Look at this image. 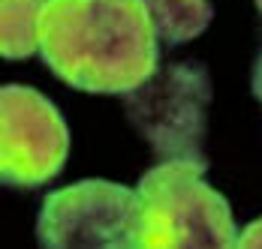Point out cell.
<instances>
[{
	"label": "cell",
	"instance_id": "cell-1",
	"mask_svg": "<svg viewBox=\"0 0 262 249\" xmlns=\"http://www.w3.org/2000/svg\"><path fill=\"white\" fill-rule=\"evenodd\" d=\"M39 54L79 90L130 93L157 69V30L142 0H46Z\"/></svg>",
	"mask_w": 262,
	"mask_h": 249
},
{
	"label": "cell",
	"instance_id": "cell-2",
	"mask_svg": "<svg viewBox=\"0 0 262 249\" xmlns=\"http://www.w3.org/2000/svg\"><path fill=\"white\" fill-rule=\"evenodd\" d=\"M205 171L199 159H163L139 180L136 246H235L232 210Z\"/></svg>",
	"mask_w": 262,
	"mask_h": 249
},
{
	"label": "cell",
	"instance_id": "cell-3",
	"mask_svg": "<svg viewBox=\"0 0 262 249\" xmlns=\"http://www.w3.org/2000/svg\"><path fill=\"white\" fill-rule=\"evenodd\" d=\"M211 78L196 60L154 69L139 87L124 93L127 117L136 132L163 159H199L208 132Z\"/></svg>",
	"mask_w": 262,
	"mask_h": 249
},
{
	"label": "cell",
	"instance_id": "cell-4",
	"mask_svg": "<svg viewBox=\"0 0 262 249\" xmlns=\"http://www.w3.org/2000/svg\"><path fill=\"white\" fill-rule=\"evenodd\" d=\"M136 189L112 180H81L52 192L36 219L42 246H136Z\"/></svg>",
	"mask_w": 262,
	"mask_h": 249
},
{
	"label": "cell",
	"instance_id": "cell-5",
	"mask_svg": "<svg viewBox=\"0 0 262 249\" xmlns=\"http://www.w3.org/2000/svg\"><path fill=\"white\" fill-rule=\"evenodd\" d=\"M70 153V126L39 90L0 87V183L36 186L52 180Z\"/></svg>",
	"mask_w": 262,
	"mask_h": 249
},
{
	"label": "cell",
	"instance_id": "cell-6",
	"mask_svg": "<svg viewBox=\"0 0 262 249\" xmlns=\"http://www.w3.org/2000/svg\"><path fill=\"white\" fill-rule=\"evenodd\" d=\"M157 39L166 45H184L205 33V27L214 18V0H142Z\"/></svg>",
	"mask_w": 262,
	"mask_h": 249
},
{
	"label": "cell",
	"instance_id": "cell-7",
	"mask_svg": "<svg viewBox=\"0 0 262 249\" xmlns=\"http://www.w3.org/2000/svg\"><path fill=\"white\" fill-rule=\"evenodd\" d=\"M46 0H0V57L21 60L39 51V18Z\"/></svg>",
	"mask_w": 262,
	"mask_h": 249
},
{
	"label": "cell",
	"instance_id": "cell-8",
	"mask_svg": "<svg viewBox=\"0 0 262 249\" xmlns=\"http://www.w3.org/2000/svg\"><path fill=\"white\" fill-rule=\"evenodd\" d=\"M235 246H262V219H253V222L238 234Z\"/></svg>",
	"mask_w": 262,
	"mask_h": 249
},
{
	"label": "cell",
	"instance_id": "cell-9",
	"mask_svg": "<svg viewBox=\"0 0 262 249\" xmlns=\"http://www.w3.org/2000/svg\"><path fill=\"white\" fill-rule=\"evenodd\" d=\"M256 6H259V9H262V0H256Z\"/></svg>",
	"mask_w": 262,
	"mask_h": 249
}]
</instances>
